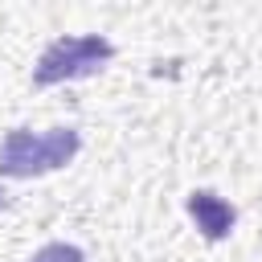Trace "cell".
<instances>
[{"mask_svg": "<svg viewBox=\"0 0 262 262\" xmlns=\"http://www.w3.org/2000/svg\"><path fill=\"white\" fill-rule=\"evenodd\" d=\"M188 217L196 221V229L205 233V242H225V237L233 233V221H237L233 205H229L225 196H217L213 188L188 192Z\"/></svg>", "mask_w": 262, "mask_h": 262, "instance_id": "obj_3", "label": "cell"}, {"mask_svg": "<svg viewBox=\"0 0 262 262\" xmlns=\"http://www.w3.org/2000/svg\"><path fill=\"white\" fill-rule=\"evenodd\" d=\"M115 61V45L98 33H82V37H57L41 49L37 66H33V86H57V82H74V78H90L98 70H106Z\"/></svg>", "mask_w": 262, "mask_h": 262, "instance_id": "obj_2", "label": "cell"}, {"mask_svg": "<svg viewBox=\"0 0 262 262\" xmlns=\"http://www.w3.org/2000/svg\"><path fill=\"white\" fill-rule=\"evenodd\" d=\"M78 151H82V135L74 127H49V131L12 127L0 143V176L33 180V176H45V172L74 164Z\"/></svg>", "mask_w": 262, "mask_h": 262, "instance_id": "obj_1", "label": "cell"}, {"mask_svg": "<svg viewBox=\"0 0 262 262\" xmlns=\"http://www.w3.org/2000/svg\"><path fill=\"white\" fill-rule=\"evenodd\" d=\"M29 262H86V250L74 246V242H49V246H41Z\"/></svg>", "mask_w": 262, "mask_h": 262, "instance_id": "obj_4", "label": "cell"}, {"mask_svg": "<svg viewBox=\"0 0 262 262\" xmlns=\"http://www.w3.org/2000/svg\"><path fill=\"white\" fill-rule=\"evenodd\" d=\"M4 205H8V196H4V188H0V209H4Z\"/></svg>", "mask_w": 262, "mask_h": 262, "instance_id": "obj_5", "label": "cell"}]
</instances>
